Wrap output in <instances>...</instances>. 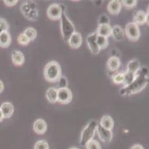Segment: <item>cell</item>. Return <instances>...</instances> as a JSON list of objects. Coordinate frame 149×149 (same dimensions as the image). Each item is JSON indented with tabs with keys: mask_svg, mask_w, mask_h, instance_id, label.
<instances>
[{
	"mask_svg": "<svg viewBox=\"0 0 149 149\" xmlns=\"http://www.w3.org/2000/svg\"><path fill=\"white\" fill-rule=\"evenodd\" d=\"M57 93L58 102L63 104H67L71 102L73 98V94L71 90L68 87L58 88Z\"/></svg>",
	"mask_w": 149,
	"mask_h": 149,
	"instance_id": "8",
	"label": "cell"
},
{
	"mask_svg": "<svg viewBox=\"0 0 149 149\" xmlns=\"http://www.w3.org/2000/svg\"><path fill=\"white\" fill-rule=\"evenodd\" d=\"M141 69L140 62L136 59H134L130 61L127 66V70L128 72L136 74Z\"/></svg>",
	"mask_w": 149,
	"mask_h": 149,
	"instance_id": "22",
	"label": "cell"
},
{
	"mask_svg": "<svg viewBox=\"0 0 149 149\" xmlns=\"http://www.w3.org/2000/svg\"><path fill=\"white\" fill-rule=\"evenodd\" d=\"M11 60L15 66H20L24 64L25 57L20 51L13 50L11 53Z\"/></svg>",
	"mask_w": 149,
	"mask_h": 149,
	"instance_id": "15",
	"label": "cell"
},
{
	"mask_svg": "<svg viewBox=\"0 0 149 149\" xmlns=\"http://www.w3.org/2000/svg\"><path fill=\"white\" fill-rule=\"evenodd\" d=\"M20 11L28 20L34 21L38 18V11L33 1H26L22 4Z\"/></svg>",
	"mask_w": 149,
	"mask_h": 149,
	"instance_id": "5",
	"label": "cell"
},
{
	"mask_svg": "<svg viewBox=\"0 0 149 149\" xmlns=\"http://www.w3.org/2000/svg\"><path fill=\"white\" fill-rule=\"evenodd\" d=\"M45 97L48 102L52 104L56 103V102H57L58 99L57 89L54 87H50L48 88L45 93Z\"/></svg>",
	"mask_w": 149,
	"mask_h": 149,
	"instance_id": "19",
	"label": "cell"
},
{
	"mask_svg": "<svg viewBox=\"0 0 149 149\" xmlns=\"http://www.w3.org/2000/svg\"><path fill=\"white\" fill-rule=\"evenodd\" d=\"M110 20L109 17L105 15L102 14L98 18V24H109Z\"/></svg>",
	"mask_w": 149,
	"mask_h": 149,
	"instance_id": "33",
	"label": "cell"
},
{
	"mask_svg": "<svg viewBox=\"0 0 149 149\" xmlns=\"http://www.w3.org/2000/svg\"><path fill=\"white\" fill-rule=\"evenodd\" d=\"M130 149H144V148L141 145L136 144L132 146Z\"/></svg>",
	"mask_w": 149,
	"mask_h": 149,
	"instance_id": "36",
	"label": "cell"
},
{
	"mask_svg": "<svg viewBox=\"0 0 149 149\" xmlns=\"http://www.w3.org/2000/svg\"><path fill=\"white\" fill-rule=\"evenodd\" d=\"M4 32V31H3V29L1 28V26H0V34H1V33L2 32Z\"/></svg>",
	"mask_w": 149,
	"mask_h": 149,
	"instance_id": "39",
	"label": "cell"
},
{
	"mask_svg": "<svg viewBox=\"0 0 149 149\" xmlns=\"http://www.w3.org/2000/svg\"><path fill=\"white\" fill-rule=\"evenodd\" d=\"M134 22L138 25H143L145 23H148V11L146 13L143 10L139 11L134 17Z\"/></svg>",
	"mask_w": 149,
	"mask_h": 149,
	"instance_id": "13",
	"label": "cell"
},
{
	"mask_svg": "<svg viewBox=\"0 0 149 149\" xmlns=\"http://www.w3.org/2000/svg\"><path fill=\"white\" fill-rule=\"evenodd\" d=\"M124 33L122 28L119 25H115L111 28V34L113 39L116 41H121L124 38Z\"/></svg>",
	"mask_w": 149,
	"mask_h": 149,
	"instance_id": "21",
	"label": "cell"
},
{
	"mask_svg": "<svg viewBox=\"0 0 149 149\" xmlns=\"http://www.w3.org/2000/svg\"><path fill=\"white\" fill-rule=\"evenodd\" d=\"M60 29L63 40L68 42L70 36L75 32L73 23L66 14V10L63 8V13L60 17Z\"/></svg>",
	"mask_w": 149,
	"mask_h": 149,
	"instance_id": "3",
	"label": "cell"
},
{
	"mask_svg": "<svg viewBox=\"0 0 149 149\" xmlns=\"http://www.w3.org/2000/svg\"><path fill=\"white\" fill-rule=\"evenodd\" d=\"M96 41L98 47L100 48V49H106L109 45L108 38H106V37H104V36L97 35Z\"/></svg>",
	"mask_w": 149,
	"mask_h": 149,
	"instance_id": "24",
	"label": "cell"
},
{
	"mask_svg": "<svg viewBox=\"0 0 149 149\" xmlns=\"http://www.w3.org/2000/svg\"><path fill=\"white\" fill-rule=\"evenodd\" d=\"M149 81L148 69L147 67L141 68L136 73L133 81L127 86H123L120 90L122 96L131 95L142 91L148 85Z\"/></svg>",
	"mask_w": 149,
	"mask_h": 149,
	"instance_id": "1",
	"label": "cell"
},
{
	"mask_svg": "<svg viewBox=\"0 0 149 149\" xmlns=\"http://www.w3.org/2000/svg\"><path fill=\"white\" fill-rule=\"evenodd\" d=\"M58 85H59V88H58L68 87V81L67 78L65 77L61 76L60 78V79H58Z\"/></svg>",
	"mask_w": 149,
	"mask_h": 149,
	"instance_id": "32",
	"label": "cell"
},
{
	"mask_svg": "<svg viewBox=\"0 0 149 149\" xmlns=\"http://www.w3.org/2000/svg\"><path fill=\"white\" fill-rule=\"evenodd\" d=\"M123 74H124V77H125V79H124V82L123 83V86H127L130 84L133 81V80L135 77V74L131 73L130 72H128L127 71L123 72Z\"/></svg>",
	"mask_w": 149,
	"mask_h": 149,
	"instance_id": "26",
	"label": "cell"
},
{
	"mask_svg": "<svg viewBox=\"0 0 149 149\" xmlns=\"http://www.w3.org/2000/svg\"><path fill=\"white\" fill-rule=\"evenodd\" d=\"M33 131L38 135H42L45 133L47 130V125L46 122L42 119H36L33 125Z\"/></svg>",
	"mask_w": 149,
	"mask_h": 149,
	"instance_id": "12",
	"label": "cell"
},
{
	"mask_svg": "<svg viewBox=\"0 0 149 149\" xmlns=\"http://www.w3.org/2000/svg\"><path fill=\"white\" fill-rule=\"evenodd\" d=\"M44 76L49 82H56L61 77V69L56 61H51L45 65L44 69Z\"/></svg>",
	"mask_w": 149,
	"mask_h": 149,
	"instance_id": "2",
	"label": "cell"
},
{
	"mask_svg": "<svg viewBox=\"0 0 149 149\" xmlns=\"http://www.w3.org/2000/svg\"><path fill=\"white\" fill-rule=\"evenodd\" d=\"M11 42V37L8 31H4L0 34V47L8 48Z\"/></svg>",
	"mask_w": 149,
	"mask_h": 149,
	"instance_id": "20",
	"label": "cell"
},
{
	"mask_svg": "<svg viewBox=\"0 0 149 149\" xmlns=\"http://www.w3.org/2000/svg\"><path fill=\"white\" fill-rule=\"evenodd\" d=\"M98 124L97 122L93 120L90 121L82 131L80 144L82 146H85L90 141L93 140L97 131Z\"/></svg>",
	"mask_w": 149,
	"mask_h": 149,
	"instance_id": "4",
	"label": "cell"
},
{
	"mask_svg": "<svg viewBox=\"0 0 149 149\" xmlns=\"http://www.w3.org/2000/svg\"><path fill=\"white\" fill-rule=\"evenodd\" d=\"M124 33L128 39L133 42L138 41L141 35L139 26L134 22H129L126 24Z\"/></svg>",
	"mask_w": 149,
	"mask_h": 149,
	"instance_id": "6",
	"label": "cell"
},
{
	"mask_svg": "<svg viewBox=\"0 0 149 149\" xmlns=\"http://www.w3.org/2000/svg\"><path fill=\"white\" fill-rule=\"evenodd\" d=\"M86 149H102L101 145L97 140H91L86 144Z\"/></svg>",
	"mask_w": 149,
	"mask_h": 149,
	"instance_id": "29",
	"label": "cell"
},
{
	"mask_svg": "<svg viewBox=\"0 0 149 149\" xmlns=\"http://www.w3.org/2000/svg\"><path fill=\"white\" fill-rule=\"evenodd\" d=\"M120 66V60L118 57L111 56L107 61V68L110 72L117 70Z\"/></svg>",
	"mask_w": 149,
	"mask_h": 149,
	"instance_id": "17",
	"label": "cell"
},
{
	"mask_svg": "<svg viewBox=\"0 0 149 149\" xmlns=\"http://www.w3.org/2000/svg\"><path fill=\"white\" fill-rule=\"evenodd\" d=\"M97 36V33L95 32H93L90 34L86 40V44H87L88 48L90 49V52L94 54H98L101 50L100 48L98 47L96 41Z\"/></svg>",
	"mask_w": 149,
	"mask_h": 149,
	"instance_id": "9",
	"label": "cell"
},
{
	"mask_svg": "<svg viewBox=\"0 0 149 149\" xmlns=\"http://www.w3.org/2000/svg\"><path fill=\"white\" fill-rule=\"evenodd\" d=\"M100 125L105 129L111 130L114 127V121L111 116L104 115L102 117L100 120Z\"/></svg>",
	"mask_w": 149,
	"mask_h": 149,
	"instance_id": "23",
	"label": "cell"
},
{
	"mask_svg": "<svg viewBox=\"0 0 149 149\" xmlns=\"http://www.w3.org/2000/svg\"><path fill=\"white\" fill-rule=\"evenodd\" d=\"M111 79H112L113 83L115 84H123L125 77H124L123 73H118L113 75Z\"/></svg>",
	"mask_w": 149,
	"mask_h": 149,
	"instance_id": "28",
	"label": "cell"
},
{
	"mask_svg": "<svg viewBox=\"0 0 149 149\" xmlns=\"http://www.w3.org/2000/svg\"><path fill=\"white\" fill-rule=\"evenodd\" d=\"M63 7L58 4H52L49 6L47 9V14L48 17L52 20H57L60 19Z\"/></svg>",
	"mask_w": 149,
	"mask_h": 149,
	"instance_id": "7",
	"label": "cell"
},
{
	"mask_svg": "<svg viewBox=\"0 0 149 149\" xmlns=\"http://www.w3.org/2000/svg\"><path fill=\"white\" fill-rule=\"evenodd\" d=\"M96 132H97L99 139L103 142L109 143L112 140L113 133L111 130L105 129L100 125H98Z\"/></svg>",
	"mask_w": 149,
	"mask_h": 149,
	"instance_id": "10",
	"label": "cell"
},
{
	"mask_svg": "<svg viewBox=\"0 0 149 149\" xmlns=\"http://www.w3.org/2000/svg\"><path fill=\"white\" fill-rule=\"evenodd\" d=\"M0 26L1 27L3 31H8L9 29V24L5 19L0 18Z\"/></svg>",
	"mask_w": 149,
	"mask_h": 149,
	"instance_id": "34",
	"label": "cell"
},
{
	"mask_svg": "<svg viewBox=\"0 0 149 149\" xmlns=\"http://www.w3.org/2000/svg\"><path fill=\"white\" fill-rule=\"evenodd\" d=\"M120 3L122 5L127 8H132L136 6L137 1H135V0H132V1H121Z\"/></svg>",
	"mask_w": 149,
	"mask_h": 149,
	"instance_id": "31",
	"label": "cell"
},
{
	"mask_svg": "<svg viewBox=\"0 0 149 149\" xmlns=\"http://www.w3.org/2000/svg\"><path fill=\"white\" fill-rule=\"evenodd\" d=\"M17 42L19 44L23 45V46H26L28 45L31 41L26 36L25 34H24L23 33H20L18 37H17Z\"/></svg>",
	"mask_w": 149,
	"mask_h": 149,
	"instance_id": "27",
	"label": "cell"
},
{
	"mask_svg": "<svg viewBox=\"0 0 149 149\" xmlns=\"http://www.w3.org/2000/svg\"><path fill=\"white\" fill-rule=\"evenodd\" d=\"M70 149H79V148H78L77 147H72Z\"/></svg>",
	"mask_w": 149,
	"mask_h": 149,
	"instance_id": "40",
	"label": "cell"
},
{
	"mask_svg": "<svg viewBox=\"0 0 149 149\" xmlns=\"http://www.w3.org/2000/svg\"><path fill=\"white\" fill-rule=\"evenodd\" d=\"M69 46L73 49L79 48L82 43V35L80 33L74 32L69 38L68 41Z\"/></svg>",
	"mask_w": 149,
	"mask_h": 149,
	"instance_id": "11",
	"label": "cell"
},
{
	"mask_svg": "<svg viewBox=\"0 0 149 149\" xmlns=\"http://www.w3.org/2000/svg\"><path fill=\"white\" fill-rule=\"evenodd\" d=\"M33 149H49V145L45 140H40L35 143Z\"/></svg>",
	"mask_w": 149,
	"mask_h": 149,
	"instance_id": "30",
	"label": "cell"
},
{
	"mask_svg": "<svg viewBox=\"0 0 149 149\" xmlns=\"http://www.w3.org/2000/svg\"><path fill=\"white\" fill-rule=\"evenodd\" d=\"M3 2L6 6L13 7L16 5V4L18 3V1H17V0H13V1H4Z\"/></svg>",
	"mask_w": 149,
	"mask_h": 149,
	"instance_id": "35",
	"label": "cell"
},
{
	"mask_svg": "<svg viewBox=\"0 0 149 149\" xmlns=\"http://www.w3.org/2000/svg\"><path fill=\"white\" fill-rule=\"evenodd\" d=\"M4 119V118L3 113H2V111H1V109H0V122H1Z\"/></svg>",
	"mask_w": 149,
	"mask_h": 149,
	"instance_id": "38",
	"label": "cell"
},
{
	"mask_svg": "<svg viewBox=\"0 0 149 149\" xmlns=\"http://www.w3.org/2000/svg\"><path fill=\"white\" fill-rule=\"evenodd\" d=\"M0 109L1 110L4 118L5 119H8L10 117H11V116L13 115L14 113L15 110V108L13 104L10 102L3 103L1 104V107H0Z\"/></svg>",
	"mask_w": 149,
	"mask_h": 149,
	"instance_id": "16",
	"label": "cell"
},
{
	"mask_svg": "<svg viewBox=\"0 0 149 149\" xmlns=\"http://www.w3.org/2000/svg\"><path fill=\"white\" fill-rule=\"evenodd\" d=\"M109 13L113 15H118L121 11L122 4L120 1L118 0H113L109 2L107 6Z\"/></svg>",
	"mask_w": 149,
	"mask_h": 149,
	"instance_id": "14",
	"label": "cell"
},
{
	"mask_svg": "<svg viewBox=\"0 0 149 149\" xmlns=\"http://www.w3.org/2000/svg\"><path fill=\"white\" fill-rule=\"evenodd\" d=\"M111 28H112L110 25V24H98L95 32L98 35H100L108 38V37L111 36Z\"/></svg>",
	"mask_w": 149,
	"mask_h": 149,
	"instance_id": "18",
	"label": "cell"
},
{
	"mask_svg": "<svg viewBox=\"0 0 149 149\" xmlns=\"http://www.w3.org/2000/svg\"><path fill=\"white\" fill-rule=\"evenodd\" d=\"M24 34H25L28 38L31 41H33L37 36V32L35 28L32 27H29L26 28L23 32Z\"/></svg>",
	"mask_w": 149,
	"mask_h": 149,
	"instance_id": "25",
	"label": "cell"
},
{
	"mask_svg": "<svg viewBox=\"0 0 149 149\" xmlns=\"http://www.w3.org/2000/svg\"><path fill=\"white\" fill-rule=\"evenodd\" d=\"M4 83L2 81L0 80V94L3 93V91H4Z\"/></svg>",
	"mask_w": 149,
	"mask_h": 149,
	"instance_id": "37",
	"label": "cell"
}]
</instances>
